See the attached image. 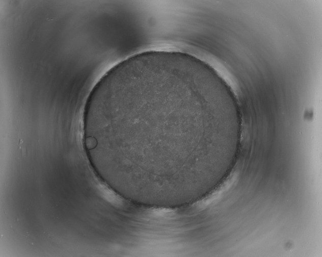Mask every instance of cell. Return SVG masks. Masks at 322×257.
Segmentation results:
<instances>
[{"instance_id":"1","label":"cell","mask_w":322,"mask_h":257,"mask_svg":"<svg viewBox=\"0 0 322 257\" xmlns=\"http://www.w3.org/2000/svg\"><path fill=\"white\" fill-rule=\"evenodd\" d=\"M210 104L187 85L154 78L131 84L96 100L91 132L108 165L127 176L176 179L211 154Z\"/></svg>"}]
</instances>
